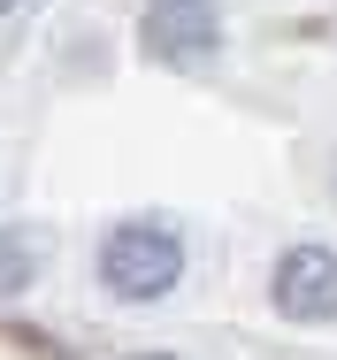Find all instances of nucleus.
Returning a JSON list of instances; mask_svg holds the SVG:
<instances>
[{
    "label": "nucleus",
    "mask_w": 337,
    "mask_h": 360,
    "mask_svg": "<svg viewBox=\"0 0 337 360\" xmlns=\"http://www.w3.org/2000/svg\"><path fill=\"white\" fill-rule=\"evenodd\" d=\"M184 276V238L169 222H115L100 245V284L115 299H161Z\"/></svg>",
    "instance_id": "nucleus-1"
},
{
    "label": "nucleus",
    "mask_w": 337,
    "mask_h": 360,
    "mask_svg": "<svg viewBox=\"0 0 337 360\" xmlns=\"http://www.w3.org/2000/svg\"><path fill=\"white\" fill-rule=\"evenodd\" d=\"M138 39H146L153 62L192 70V62H207V54L222 46V15H215V0H153Z\"/></svg>",
    "instance_id": "nucleus-2"
},
{
    "label": "nucleus",
    "mask_w": 337,
    "mask_h": 360,
    "mask_svg": "<svg viewBox=\"0 0 337 360\" xmlns=\"http://www.w3.org/2000/svg\"><path fill=\"white\" fill-rule=\"evenodd\" d=\"M269 299L284 322H330L337 314V245H291L269 276Z\"/></svg>",
    "instance_id": "nucleus-3"
},
{
    "label": "nucleus",
    "mask_w": 337,
    "mask_h": 360,
    "mask_svg": "<svg viewBox=\"0 0 337 360\" xmlns=\"http://www.w3.org/2000/svg\"><path fill=\"white\" fill-rule=\"evenodd\" d=\"M31 261H39L31 230H0V291H23V284H31Z\"/></svg>",
    "instance_id": "nucleus-4"
},
{
    "label": "nucleus",
    "mask_w": 337,
    "mask_h": 360,
    "mask_svg": "<svg viewBox=\"0 0 337 360\" xmlns=\"http://www.w3.org/2000/svg\"><path fill=\"white\" fill-rule=\"evenodd\" d=\"M330 184H337V161H330Z\"/></svg>",
    "instance_id": "nucleus-5"
},
{
    "label": "nucleus",
    "mask_w": 337,
    "mask_h": 360,
    "mask_svg": "<svg viewBox=\"0 0 337 360\" xmlns=\"http://www.w3.org/2000/svg\"><path fill=\"white\" fill-rule=\"evenodd\" d=\"M0 8H8V0H0Z\"/></svg>",
    "instance_id": "nucleus-6"
}]
</instances>
